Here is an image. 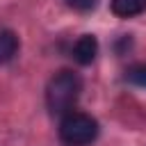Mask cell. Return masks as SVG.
Returning a JSON list of instances; mask_svg holds the SVG:
<instances>
[{
  "instance_id": "cell-2",
  "label": "cell",
  "mask_w": 146,
  "mask_h": 146,
  "mask_svg": "<svg viewBox=\"0 0 146 146\" xmlns=\"http://www.w3.org/2000/svg\"><path fill=\"white\" fill-rule=\"evenodd\" d=\"M98 137V121L84 112H66L59 121V139L66 146H89Z\"/></svg>"
},
{
  "instance_id": "cell-1",
  "label": "cell",
  "mask_w": 146,
  "mask_h": 146,
  "mask_svg": "<svg viewBox=\"0 0 146 146\" xmlns=\"http://www.w3.org/2000/svg\"><path fill=\"white\" fill-rule=\"evenodd\" d=\"M82 94V78L75 71H59L48 80L46 87V105L52 114H66L78 103Z\"/></svg>"
},
{
  "instance_id": "cell-3",
  "label": "cell",
  "mask_w": 146,
  "mask_h": 146,
  "mask_svg": "<svg viewBox=\"0 0 146 146\" xmlns=\"http://www.w3.org/2000/svg\"><path fill=\"white\" fill-rule=\"evenodd\" d=\"M98 55V39L94 34H82L73 46V59L80 66H89Z\"/></svg>"
},
{
  "instance_id": "cell-5",
  "label": "cell",
  "mask_w": 146,
  "mask_h": 146,
  "mask_svg": "<svg viewBox=\"0 0 146 146\" xmlns=\"http://www.w3.org/2000/svg\"><path fill=\"white\" fill-rule=\"evenodd\" d=\"M18 52V36L11 30H0V64H7Z\"/></svg>"
},
{
  "instance_id": "cell-7",
  "label": "cell",
  "mask_w": 146,
  "mask_h": 146,
  "mask_svg": "<svg viewBox=\"0 0 146 146\" xmlns=\"http://www.w3.org/2000/svg\"><path fill=\"white\" fill-rule=\"evenodd\" d=\"M64 2H66V7H71L75 11H91L98 0H64Z\"/></svg>"
},
{
  "instance_id": "cell-6",
  "label": "cell",
  "mask_w": 146,
  "mask_h": 146,
  "mask_svg": "<svg viewBox=\"0 0 146 146\" xmlns=\"http://www.w3.org/2000/svg\"><path fill=\"white\" fill-rule=\"evenodd\" d=\"M125 78L137 87H146V62L144 64H135L132 68H128Z\"/></svg>"
},
{
  "instance_id": "cell-4",
  "label": "cell",
  "mask_w": 146,
  "mask_h": 146,
  "mask_svg": "<svg viewBox=\"0 0 146 146\" xmlns=\"http://www.w3.org/2000/svg\"><path fill=\"white\" fill-rule=\"evenodd\" d=\"M110 9L119 18H132L146 11V0H110Z\"/></svg>"
}]
</instances>
